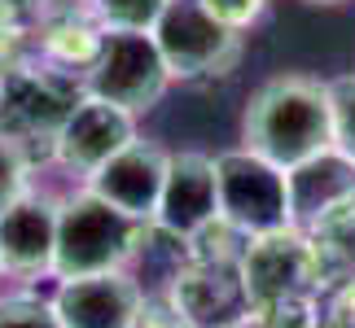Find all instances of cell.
Masks as SVG:
<instances>
[{"label":"cell","mask_w":355,"mask_h":328,"mask_svg":"<svg viewBox=\"0 0 355 328\" xmlns=\"http://www.w3.org/2000/svg\"><path fill=\"white\" fill-rule=\"evenodd\" d=\"M241 149L294 171L338 149L334 140V88L320 75L281 71L263 79L241 109Z\"/></svg>","instance_id":"cell-1"},{"label":"cell","mask_w":355,"mask_h":328,"mask_svg":"<svg viewBox=\"0 0 355 328\" xmlns=\"http://www.w3.org/2000/svg\"><path fill=\"white\" fill-rule=\"evenodd\" d=\"M149 224L114 210L88 184H71L58 210V254H53V280L97 276V271H132L145 245Z\"/></svg>","instance_id":"cell-2"},{"label":"cell","mask_w":355,"mask_h":328,"mask_svg":"<svg viewBox=\"0 0 355 328\" xmlns=\"http://www.w3.org/2000/svg\"><path fill=\"white\" fill-rule=\"evenodd\" d=\"M84 97V79L58 71L44 57L26 53L9 71H0V131L31 145L40 158H49V145L75 101Z\"/></svg>","instance_id":"cell-3"},{"label":"cell","mask_w":355,"mask_h":328,"mask_svg":"<svg viewBox=\"0 0 355 328\" xmlns=\"http://www.w3.org/2000/svg\"><path fill=\"white\" fill-rule=\"evenodd\" d=\"M158 53L175 84H215L228 79L245 57V35L202 9V0H167L154 26Z\"/></svg>","instance_id":"cell-4"},{"label":"cell","mask_w":355,"mask_h":328,"mask_svg":"<svg viewBox=\"0 0 355 328\" xmlns=\"http://www.w3.org/2000/svg\"><path fill=\"white\" fill-rule=\"evenodd\" d=\"M171 88H175V79L158 53L154 31H105L97 62L84 71L88 97H101L136 118L158 109V101Z\"/></svg>","instance_id":"cell-5"},{"label":"cell","mask_w":355,"mask_h":328,"mask_svg":"<svg viewBox=\"0 0 355 328\" xmlns=\"http://www.w3.org/2000/svg\"><path fill=\"white\" fill-rule=\"evenodd\" d=\"M237 276H241L245 311L281 302V298L324 293V271H320L316 245H311V237L298 224L259 232V237L245 241Z\"/></svg>","instance_id":"cell-6"},{"label":"cell","mask_w":355,"mask_h":328,"mask_svg":"<svg viewBox=\"0 0 355 328\" xmlns=\"http://www.w3.org/2000/svg\"><path fill=\"white\" fill-rule=\"evenodd\" d=\"M71 184L53 188L40 180L13 201L9 210H0V271L5 284H53V254H58V210L62 193Z\"/></svg>","instance_id":"cell-7"},{"label":"cell","mask_w":355,"mask_h":328,"mask_svg":"<svg viewBox=\"0 0 355 328\" xmlns=\"http://www.w3.org/2000/svg\"><path fill=\"white\" fill-rule=\"evenodd\" d=\"M215 175H220V215L245 237L294 224L290 215V175L272 167L268 158L250 149H224L215 154Z\"/></svg>","instance_id":"cell-8"},{"label":"cell","mask_w":355,"mask_h":328,"mask_svg":"<svg viewBox=\"0 0 355 328\" xmlns=\"http://www.w3.org/2000/svg\"><path fill=\"white\" fill-rule=\"evenodd\" d=\"M141 136V118L119 109L101 97H79L75 109L66 114V122L58 127L49 145V158L44 167L58 171L66 184H84L97 167H105L123 145H132Z\"/></svg>","instance_id":"cell-9"},{"label":"cell","mask_w":355,"mask_h":328,"mask_svg":"<svg viewBox=\"0 0 355 328\" xmlns=\"http://www.w3.org/2000/svg\"><path fill=\"white\" fill-rule=\"evenodd\" d=\"M145 284L136 271H97V276L53 280V311L62 328H136L145 307Z\"/></svg>","instance_id":"cell-10"},{"label":"cell","mask_w":355,"mask_h":328,"mask_svg":"<svg viewBox=\"0 0 355 328\" xmlns=\"http://www.w3.org/2000/svg\"><path fill=\"white\" fill-rule=\"evenodd\" d=\"M167 162L171 149H162L149 136H136L132 145H123L119 154L88 175V188L97 197H105L114 210L141 219V224H154L158 215V197H162V180H167Z\"/></svg>","instance_id":"cell-11"},{"label":"cell","mask_w":355,"mask_h":328,"mask_svg":"<svg viewBox=\"0 0 355 328\" xmlns=\"http://www.w3.org/2000/svg\"><path fill=\"white\" fill-rule=\"evenodd\" d=\"M220 219V175H215V154L202 149H171L167 180H162L158 215L154 224L171 237L189 241L193 232Z\"/></svg>","instance_id":"cell-12"},{"label":"cell","mask_w":355,"mask_h":328,"mask_svg":"<svg viewBox=\"0 0 355 328\" xmlns=\"http://www.w3.org/2000/svg\"><path fill=\"white\" fill-rule=\"evenodd\" d=\"M105 39L101 18L92 13L88 0H71V5H44L31 18V53L44 57L58 71H71L84 79V71L97 62Z\"/></svg>","instance_id":"cell-13"},{"label":"cell","mask_w":355,"mask_h":328,"mask_svg":"<svg viewBox=\"0 0 355 328\" xmlns=\"http://www.w3.org/2000/svg\"><path fill=\"white\" fill-rule=\"evenodd\" d=\"M167 298L189 316L193 328H220L245 316V293L237 267L224 263H193L184 258L180 271L167 280Z\"/></svg>","instance_id":"cell-14"},{"label":"cell","mask_w":355,"mask_h":328,"mask_svg":"<svg viewBox=\"0 0 355 328\" xmlns=\"http://www.w3.org/2000/svg\"><path fill=\"white\" fill-rule=\"evenodd\" d=\"M285 175H290V215L298 228H307L311 219H320L329 206H338L347 193H355V162L343 149H329V154L311 158Z\"/></svg>","instance_id":"cell-15"},{"label":"cell","mask_w":355,"mask_h":328,"mask_svg":"<svg viewBox=\"0 0 355 328\" xmlns=\"http://www.w3.org/2000/svg\"><path fill=\"white\" fill-rule=\"evenodd\" d=\"M311 245H316L320 271H324V289L338 280L355 276V193H347L338 206H329L320 219H311L303 228Z\"/></svg>","instance_id":"cell-16"},{"label":"cell","mask_w":355,"mask_h":328,"mask_svg":"<svg viewBox=\"0 0 355 328\" xmlns=\"http://www.w3.org/2000/svg\"><path fill=\"white\" fill-rule=\"evenodd\" d=\"M0 328H62L53 298L40 284H5L0 289Z\"/></svg>","instance_id":"cell-17"},{"label":"cell","mask_w":355,"mask_h":328,"mask_svg":"<svg viewBox=\"0 0 355 328\" xmlns=\"http://www.w3.org/2000/svg\"><path fill=\"white\" fill-rule=\"evenodd\" d=\"M40 167H44V158H40L31 145H22V140H13V136L0 131V210H9L13 201L35 184Z\"/></svg>","instance_id":"cell-18"},{"label":"cell","mask_w":355,"mask_h":328,"mask_svg":"<svg viewBox=\"0 0 355 328\" xmlns=\"http://www.w3.org/2000/svg\"><path fill=\"white\" fill-rule=\"evenodd\" d=\"M105 31H154L167 0H88Z\"/></svg>","instance_id":"cell-19"},{"label":"cell","mask_w":355,"mask_h":328,"mask_svg":"<svg viewBox=\"0 0 355 328\" xmlns=\"http://www.w3.org/2000/svg\"><path fill=\"white\" fill-rule=\"evenodd\" d=\"M31 0H0V71L31 53Z\"/></svg>","instance_id":"cell-20"},{"label":"cell","mask_w":355,"mask_h":328,"mask_svg":"<svg viewBox=\"0 0 355 328\" xmlns=\"http://www.w3.org/2000/svg\"><path fill=\"white\" fill-rule=\"evenodd\" d=\"M329 88H334V140L355 162V75L329 79Z\"/></svg>","instance_id":"cell-21"},{"label":"cell","mask_w":355,"mask_h":328,"mask_svg":"<svg viewBox=\"0 0 355 328\" xmlns=\"http://www.w3.org/2000/svg\"><path fill=\"white\" fill-rule=\"evenodd\" d=\"M202 9H207L211 18H220L224 26H233V31L250 35L254 26H263L272 0H202Z\"/></svg>","instance_id":"cell-22"},{"label":"cell","mask_w":355,"mask_h":328,"mask_svg":"<svg viewBox=\"0 0 355 328\" xmlns=\"http://www.w3.org/2000/svg\"><path fill=\"white\" fill-rule=\"evenodd\" d=\"M320 328H355V276L320 293Z\"/></svg>","instance_id":"cell-23"},{"label":"cell","mask_w":355,"mask_h":328,"mask_svg":"<svg viewBox=\"0 0 355 328\" xmlns=\"http://www.w3.org/2000/svg\"><path fill=\"white\" fill-rule=\"evenodd\" d=\"M136 328H193V324H189V316L167 298V289H154V293H145V307H141V316H136Z\"/></svg>","instance_id":"cell-24"},{"label":"cell","mask_w":355,"mask_h":328,"mask_svg":"<svg viewBox=\"0 0 355 328\" xmlns=\"http://www.w3.org/2000/svg\"><path fill=\"white\" fill-rule=\"evenodd\" d=\"M303 5H311V9H338V5H347V0H303Z\"/></svg>","instance_id":"cell-25"},{"label":"cell","mask_w":355,"mask_h":328,"mask_svg":"<svg viewBox=\"0 0 355 328\" xmlns=\"http://www.w3.org/2000/svg\"><path fill=\"white\" fill-rule=\"evenodd\" d=\"M220 328H250V320L241 316V320H233V324H220Z\"/></svg>","instance_id":"cell-26"},{"label":"cell","mask_w":355,"mask_h":328,"mask_svg":"<svg viewBox=\"0 0 355 328\" xmlns=\"http://www.w3.org/2000/svg\"><path fill=\"white\" fill-rule=\"evenodd\" d=\"M0 284H5V271H0Z\"/></svg>","instance_id":"cell-27"}]
</instances>
